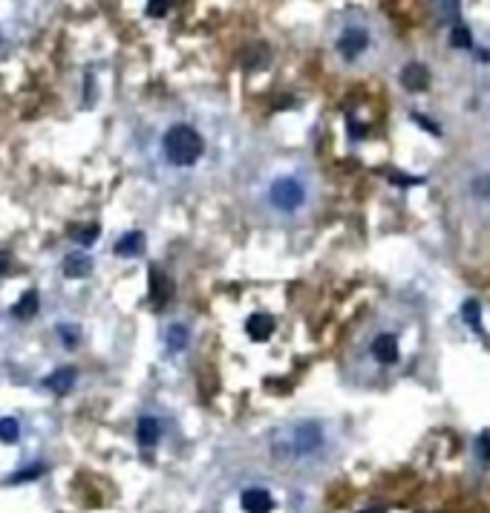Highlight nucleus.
Returning <instances> with one entry per match:
<instances>
[{
    "label": "nucleus",
    "instance_id": "1",
    "mask_svg": "<svg viewBox=\"0 0 490 513\" xmlns=\"http://www.w3.org/2000/svg\"><path fill=\"white\" fill-rule=\"evenodd\" d=\"M242 194L248 211L259 222L288 228L306 222L320 208L323 185L317 170L306 159L277 156L251 170Z\"/></svg>",
    "mask_w": 490,
    "mask_h": 513
},
{
    "label": "nucleus",
    "instance_id": "2",
    "mask_svg": "<svg viewBox=\"0 0 490 513\" xmlns=\"http://www.w3.org/2000/svg\"><path fill=\"white\" fill-rule=\"evenodd\" d=\"M161 156L173 170H199L210 159V139L193 121H173L161 133Z\"/></svg>",
    "mask_w": 490,
    "mask_h": 513
},
{
    "label": "nucleus",
    "instance_id": "3",
    "mask_svg": "<svg viewBox=\"0 0 490 513\" xmlns=\"http://www.w3.org/2000/svg\"><path fill=\"white\" fill-rule=\"evenodd\" d=\"M375 43H378V38H375V26L369 18H364V14H346L335 35H332V50L335 55L349 63V67H357V63H366L372 55H375Z\"/></svg>",
    "mask_w": 490,
    "mask_h": 513
},
{
    "label": "nucleus",
    "instance_id": "4",
    "mask_svg": "<svg viewBox=\"0 0 490 513\" xmlns=\"http://www.w3.org/2000/svg\"><path fill=\"white\" fill-rule=\"evenodd\" d=\"M326 447V430L320 421H300L288 427L280 441H274L277 456L283 459H312Z\"/></svg>",
    "mask_w": 490,
    "mask_h": 513
},
{
    "label": "nucleus",
    "instance_id": "5",
    "mask_svg": "<svg viewBox=\"0 0 490 513\" xmlns=\"http://www.w3.org/2000/svg\"><path fill=\"white\" fill-rule=\"evenodd\" d=\"M364 352H366V361H372L378 370H392V366L401 363V355H404L401 352V334L386 329V326H378L369 334Z\"/></svg>",
    "mask_w": 490,
    "mask_h": 513
},
{
    "label": "nucleus",
    "instance_id": "6",
    "mask_svg": "<svg viewBox=\"0 0 490 513\" xmlns=\"http://www.w3.org/2000/svg\"><path fill=\"white\" fill-rule=\"evenodd\" d=\"M239 505L245 513H271L274 510V496L266 487H248L242 490Z\"/></svg>",
    "mask_w": 490,
    "mask_h": 513
},
{
    "label": "nucleus",
    "instance_id": "7",
    "mask_svg": "<svg viewBox=\"0 0 490 513\" xmlns=\"http://www.w3.org/2000/svg\"><path fill=\"white\" fill-rule=\"evenodd\" d=\"M75 378H78V372L72 370V366H63V370H55L52 375L46 378V387L52 390V392H58V395H67L72 390Z\"/></svg>",
    "mask_w": 490,
    "mask_h": 513
},
{
    "label": "nucleus",
    "instance_id": "8",
    "mask_svg": "<svg viewBox=\"0 0 490 513\" xmlns=\"http://www.w3.org/2000/svg\"><path fill=\"white\" fill-rule=\"evenodd\" d=\"M136 436H139V444L141 447H153L159 441V436H161V427H159V421L153 419V415H141Z\"/></svg>",
    "mask_w": 490,
    "mask_h": 513
},
{
    "label": "nucleus",
    "instance_id": "9",
    "mask_svg": "<svg viewBox=\"0 0 490 513\" xmlns=\"http://www.w3.org/2000/svg\"><path fill=\"white\" fill-rule=\"evenodd\" d=\"M38 309H41V297H38V292H23L21 300L14 303L12 314H14V317H21V320H29V317H35V314H38Z\"/></svg>",
    "mask_w": 490,
    "mask_h": 513
},
{
    "label": "nucleus",
    "instance_id": "10",
    "mask_svg": "<svg viewBox=\"0 0 490 513\" xmlns=\"http://www.w3.org/2000/svg\"><path fill=\"white\" fill-rule=\"evenodd\" d=\"M92 271V260L87 254H70L67 260H63V274L67 277H84Z\"/></svg>",
    "mask_w": 490,
    "mask_h": 513
},
{
    "label": "nucleus",
    "instance_id": "11",
    "mask_svg": "<svg viewBox=\"0 0 490 513\" xmlns=\"http://www.w3.org/2000/svg\"><path fill=\"white\" fill-rule=\"evenodd\" d=\"M141 248H144V234L141 231H130L116 243L119 256H136V254H141Z\"/></svg>",
    "mask_w": 490,
    "mask_h": 513
},
{
    "label": "nucleus",
    "instance_id": "12",
    "mask_svg": "<svg viewBox=\"0 0 490 513\" xmlns=\"http://www.w3.org/2000/svg\"><path fill=\"white\" fill-rule=\"evenodd\" d=\"M271 332H274V320H271L268 314H254V317L248 320V334H251L254 341L271 338Z\"/></svg>",
    "mask_w": 490,
    "mask_h": 513
},
{
    "label": "nucleus",
    "instance_id": "13",
    "mask_svg": "<svg viewBox=\"0 0 490 513\" xmlns=\"http://www.w3.org/2000/svg\"><path fill=\"white\" fill-rule=\"evenodd\" d=\"M21 439V424L14 419H0V441L3 444H14Z\"/></svg>",
    "mask_w": 490,
    "mask_h": 513
},
{
    "label": "nucleus",
    "instance_id": "14",
    "mask_svg": "<svg viewBox=\"0 0 490 513\" xmlns=\"http://www.w3.org/2000/svg\"><path fill=\"white\" fill-rule=\"evenodd\" d=\"M168 346L173 349V352H182L185 346H188V329L185 326H170L168 329Z\"/></svg>",
    "mask_w": 490,
    "mask_h": 513
},
{
    "label": "nucleus",
    "instance_id": "15",
    "mask_svg": "<svg viewBox=\"0 0 490 513\" xmlns=\"http://www.w3.org/2000/svg\"><path fill=\"white\" fill-rule=\"evenodd\" d=\"M75 243H81V245H92L95 239H98V225H87V228H78L75 234Z\"/></svg>",
    "mask_w": 490,
    "mask_h": 513
},
{
    "label": "nucleus",
    "instance_id": "16",
    "mask_svg": "<svg viewBox=\"0 0 490 513\" xmlns=\"http://www.w3.org/2000/svg\"><path fill=\"white\" fill-rule=\"evenodd\" d=\"M43 470H46L43 464H35V467H29V470H23V473H14V476L9 479V482H29V479H38Z\"/></svg>",
    "mask_w": 490,
    "mask_h": 513
},
{
    "label": "nucleus",
    "instance_id": "17",
    "mask_svg": "<svg viewBox=\"0 0 490 513\" xmlns=\"http://www.w3.org/2000/svg\"><path fill=\"white\" fill-rule=\"evenodd\" d=\"M462 314L470 320V323H473V329H479V306H476V303H464V309H462Z\"/></svg>",
    "mask_w": 490,
    "mask_h": 513
},
{
    "label": "nucleus",
    "instance_id": "18",
    "mask_svg": "<svg viewBox=\"0 0 490 513\" xmlns=\"http://www.w3.org/2000/svg\"><path fill=\"white\" fill-rule=\"evenodd\" d=\"M165 9H168V6H165V0H153V3L147 6V12H150V14H156V18H159V14L165 12Z\"/></svg>",
    "mask_w": 490,
    "mask_h": 513
},
{
    "label": "nucleus",
    "instance_id": "19",
    "mask_svg": "<svg viewBox=\"0 0 490 513\" xmlns=\"http://www.w3.org/2000/svg\"><path fill=\"white\" fill-rule=\"evenodd\" d=\"M61 334H63V341H67V343H75V332L70 326H61Z\"/></svg>",
    "mask_w": 490,
    "mask_h": 513
},
{
    "label": "nucleus",
    "instance_id": "20",
    "mask_svg": "<svg viewBox=\"0 0 490 513\" xmlns=\"http://www.w3.org/2000/svg\"><path fill=\"white\" fill-rule=\"evenodd\" d=\"M482 459H490V439H482Z\"/></svg>",
    "mask_w": 490,
    "mask_h": 513
},
{
    "label": "nucleus",
    "instance_id": "21",
    "mask_svg": "<svg viewBox=\"0 0 490 513\" xmlns=\"http://www.w3.org/2000/svg\"><path fill=\"white\" fill-rule=\"evenodd\" d=\"M9 268V263H6V256H0V274H3V271Z\"/></svg>",
    "mask_w": 490,
    "mask_h": 513
},
{
    "label": "nucleus",
    "instance_id": "22",
    "mask_svg": "<svg viewBox=\"0 0 490 513\" xmlns=\"http://www.w3.org/2000/svg\"><path fill=\"white\" fill-rule=\"evenodd\" d=\"M364 513H381V510H372V507H369V510H364Z\"/></svg>",
    "mask_w": 490,
    "mask_h": 513
}]
</instances>
